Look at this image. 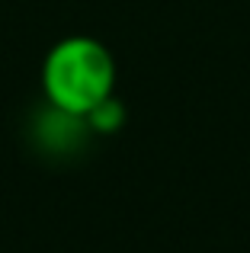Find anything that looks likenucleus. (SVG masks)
<instances>
[{"mask_svg":"<svg viewBox=\"0 0 250 253\" xmlns=\"http://www.w3.org/2000/svg\"><path fill=\"white\" fill-rule=\"evenodd\" d=\"M42 93L61 116L87 119L100 103L116 96V58L100 39L68 36L42 61Z\"/></svg>","mask_w":250,"mask_h":253,"instance_id":"f257e3e1","label":"nucleus"},{"mask_svg":"<svg viewBox=\"0 0 250 253\" xmlns=\"http://www.w3.org/2000/svg\"><path fill=\"white\" fill-rule=\"evenodd\" d=\"M122 122H125V109H122V103L116 96H109L106 103H100L87 119H83V125H90V128L100 131V135H113V131H119Z\"/></svg>","mask_w":250,"mask_h":253,"instance_id":"f03ea898","label":"nucleus"}]
</instances>
